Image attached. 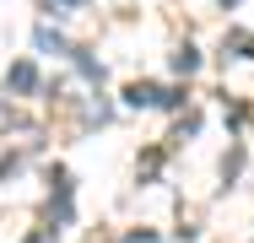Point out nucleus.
Returning a JSON list of instances; mask_svg holds the SVG:
<instances>
[{
  "label": "nucleus",
  "mask_w": 254,
  "mask_h": 243,
  "mask_svg": "<svg viewBox=\"0 0 254 243\" xmlns=\"http://www.w3.org/2000/svg\"><path fill=\"white\" fill-rule=\"evenodd\" d=\"M11 81H16L22 92H33V87H38V76H33V65H16V70H11Z\"/></svg>",
  "instance_id": "obj_1"
},
{
  "label": "nucleus",
  "mask_w": 254,
  "mask_h": 243,
  "mask_svg": "<svg viewBox=\"0 0 254 243\" xmlns=\"http://www.w3.org/2000/svg\"><path fill=\"white\" fill-rule=\"evenodd\" d=\"M195 65H200V60H195V49H190V44L173 54V70H195Z\"/></svg>",
  "instance_id": "obj_2"
},
{
  "label": "nucleus",
  "mask_w": 254,
  "mask_h": 243,
  "mask_svg": "<svg viewBox=\"0 0 254 243\" xmlns=\"http://www.w3.org/2000/svg\"><path fill=\"white\" fill-rule=\"evenodd\" d=\"M130 243H157V238H152V233H141V238H130Z\"/></svg>",
  "instance_id": "obj_3"
}]
</instances>
